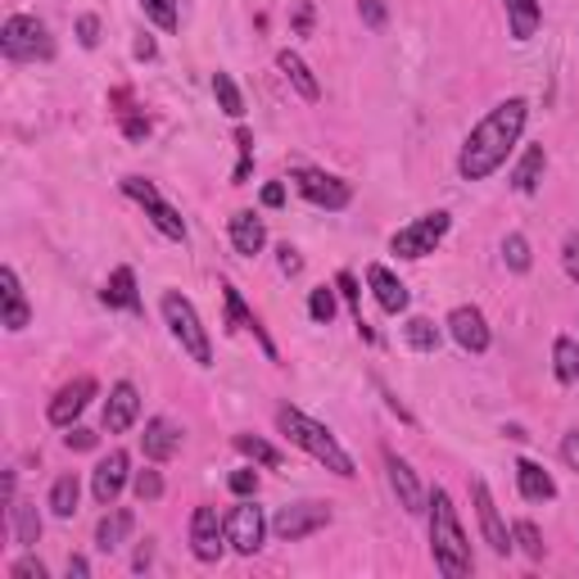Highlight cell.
Segmentation results:
<instances>
[{"instance_id": "1", "label": "cell", "mask_w": 579, "mask_h": 579, "mask_svg": "<svg viewBox=\"0 0 579 579\" xmlns=\"http://www.w3.org/2000/svg\"><path fill=\"white\" fill-rule=\"evenodd\" d=\"M525 122H529V105H525L521 96L493 105V109L476 122V128H471V136L462 141L458 177H462V182H484V177L499 173L503 163H507V154L521 145Z\"/></svg>"}, {"instance_id": "2", "label": "cell", "mask_w": 579, "mask_h": 579, "mask_svg": "<svg viewBox=\"0 0 579 579\" xmlns=\"http://www.w3.org/2000/svg\"><path fill=\"white\" fill-rule=\"evenodd\" d=\"M426 512H430V557H435L439 575L467 579V575L476 570V557H471L467 529H462V521H458V507H452L448 489H435V493H430Z\"/></svg>"}, {"instance_id": "3", "label": "cell", "mask_w": 579, "mask_h": 579, "mask_svg": "<svg viewBox=\"0 0 579 579\" xmlns=\"http://www.w3.org/2000/svg\"><path fill=\"white\" fill-rule=\"evenodd\" d=\"M276 430H281L290 444H295V448H304L313 462H321L326 471H336L340 480H353V476H358V467H353V458L345 452V444H340L336 435H330L321 422H313L308 412L290 407V403L276 407Z\"/></svg>"}, {"instance_id": "4", "label": "cell", "mask_w": 579, "mask_h": 579, "mask_svg": "<svg viewBox=\"0 0 579 579\" xmlns=\"http://www.w3.org/2000/svg\"><path fill=\"white\" fill-rule=\"evenodd\" d=\"M159 308H163V321H168V330H173V340L190 353V362L195 367H214V340H209V330H204L195 304L182 295V290H168Z\"/></svg>"}, {"instance_id": "5", "label": "cell", "mask_w": 579, "mask_h": 579, "mask_svg": "<svg viewBox=\"0 0 579 579\" xmlns=\"http://www.w3.org/2000/svg\"><path fill=\"white\" fill-rule=\"evenodd\" d=\"M0 51L14 64H36V59H55V36L36 14H10L0 28Z\"/></svg>"}, {"instance_id": "6", "label": "cell", "mask_w": 579, "mask_h": 579, "mask_svg": "<svg viewBox=\"0 0 579 579\" xmlns=\"http://www.w3.org/2000/svg\"><path fill=\"white\" fill-rule=\"evenodd\" d=\"M448 227H452V218H448L444 209L422 214V218H412L407 227H398V231L390 236V250H394L398 259H426V254L439 250V240L448 236Z\"/></svg>"}, {"instance_id": "7", "label": "cell", "mask_w": 579, "mask_h": 579, "mask_svg": "<svg viewBox=\"0 0 579 579\" xmlns=\"http://www.w3.org/2000/svg\"><path fill=\"white\" fill-rule=\"evenodd\" d=\"M267 529H272V521L263 516V507H259L254 499H240V503L227 512V544H231V553H240V557H254V553L263 548V539H267Z\"/></svg>"}, {"instance_id": "8", "label": "cell", "mask_w": 579, "mask_h": 579, "mask_svg": "<svg viewBox=\"0 0 579 579\" xmlns=\"http://www.w3.org/2000/svg\"><path fill=\"white\" fill-rule=\"evenodd\" d=\"M290 182H295V190L308 204H317V209H326V214L349 209V199H353V186L345 177L321 173V168H295V173H290Z\"/></svg>"}, {"instance_id": "9", "label": "cell", "mask_w": 579, "mask_h": 579, "mask_svg": "<svg viewBox=\"0 0 579 579\" xmlns=\"http://www.w3.org/2000/svg\"><path fill=\"white\" fill-rule=\"evenodd\" d=\"M330 525V503H313V499H304V503H285L276 516H272V534L281 544H299V539H308V534H317V529H326Z\"/></svg>"}, {"instance_id": "10", "label": "cell", "mask_w": 579, "mask_h": 579, "mask_svg": "<svg viewBox=\"0 0 579 579\" xmlns=\"http://www.w3.org/2000/svg\"><path fill=\"white\" fill-rule=\"evenodd\" d=\"M122 190H128V195L141 204L145 218H150L163 236H168V240H186V222H182V214L173 209L168 199L159 195V186H154V182H145V177H122Z\"/></svg>"}, {"instance_id": "11", "label": "cell", "mask_w": 579, "mask_h": 579, "mask_svg": "<svg viewBox=\"0 0 579 579\" xmlns=\"http://www.w3.org/2000/svg\"><path fill=\"white\" fill-rule=\"evenodd\" d=\"M227 548H231L227 544V521H218V507H195L190 512V553H195V561L214 566V561H222Z\"/></svg>"}, {"instance_id": "12", "label": "cell", "mask_w": 579, "mask_h": 579, "mask_svg": "<svg viewBox=\"0 0 579 579\" xmlns=\"http://www.w3.org/2000/svg\"><path fill=\"white\" fill-rule=\"evenodd\" d=\"M132 484V458L122 448H109L105 458L96 462V471H91V499L100 503V507H113L118 503V493Z\"/></svg>"}, {"instance_id": "13", "label": "cell", "mask_w": 579, "mask_h": 579, "mask_svg": "<svg viewBox=\"0 0 579 579\" xmlns=\"http://www.w3.org/2000/svg\"><path fill=\"white\" fill-rule=\"evenodd\" d=\"M471 499H476V516H480L484 544L499 557H507L516 548V539H512V529H507V521H503V512H499V503H493V493H489L484 480H471Z\"/></svg>"}, {"instance_id": "14", "label": "cell", "mask_w": 579, "mask_h": 579, "mask_svg": "<svg viewBox=\"0 0 579 579\" xmlns=\"http://www.w3.org/2000/svg\"><path fill=\"white\" fill-rule=\"evenodd\" d=\"M448 336L458 340L462 353H489V345H493V330L476 304H458L448 313Z\"/></svg>"}, {"instance_id": "15", "label": "cell", "mask_w": 579, "mask_h": 579, "mask_svg": "<svg viewBox=\"0 0 579 579\" xmlns=\"http://www.w3.org/2000/svg\"><path fill=\"white\" fill-rule=\"evenodd\" d=\"M385 476H390V489H394L398 507H403L407 516H422V512H426V489H422L417 471H412L394 448H385Z\"/></svg>"}, {"instance_id": "16", "label": "cell", "mask_w": 579, "mask_h": 579, "mask_svg": "<svg viewBox=\"0 0 579 579\" xmlns=\"http://www.w3.org/2000/svg\"><path fill=\"white\" fill-rule=\"evenodd\" d=\"M96 398V376H77V381H68L55 398H51V407H46V417H51V426H59V430H68L81 412H87V403Z\"/></svg>"}, {"instance_id": "17", "label": "cell", "mask_w": 579, "mask_h": 579, "mask_svg": "<svg viewBox=\"0 0 579 579\" xmlns=\"http://www.w3.org/2000/svg\"><path fill=\"white\" fill-rule=\"evenodd\" d=\"M136 417H141V394H136V385H132V381H118V385L109 390V398H105V430H109V435H128V430L136 426Z\"/></svg>"}, {"instance_id": "18", "label": "cell", "mask_w": 579, "mask_h": 579, "mask_svg": "<svg viewBox=\"0 0 579 579\" xmlns=\"http://www.w3.org/2000/svg\"><path fill=\"white\" fill-rule=\"evenodd\" d=\"M0 321H6V330H28L32 321V308H28V295H23V285H19V272L14 267H0Z\"/></svg>"}, {"instance_id": "19", "label": "cell", "mask_w": 579, "mask_h": 579, "mask_svg": "<svg viewBox=\"0 0 579 579\" xmlns=\"http://www.w3.org/2000/svg\"><path fill=\"white\" fill-rule=\"evenodd\" d=\"M177 448H182V430L168 422V417H150L145 422V435H141V452H145V462H173L177 458Z\"/></svg>"}, {"instance_id": "20", "label": "cell", "mask_w": 579, "mask_h": 579, "mask_svg": "<svg viewBox=\"0 0 579 579\" xmlns=\"http://www.w3.org/2000/svg\"><path fill=\"white\" fill-rule=\"evenodd\" d=\"M227 236H231V250H236L240 259H254V254H263V244H267V227H263V218H259V214H250V209L231 214V222H227Z\"/></svg>"}, {"instance_id": "21", "label": "cell", "mask_w": 579, "mask_h": 579, "mask_svg": "<svg viewBox=\"0 0 579 579\" xmlns=\"http://www.w3.org/2000/svg\"><path fill=\"white\" fill-rule=\"evenodd\" d=\"M367 285H371V295H376V304L385 308V313H407V304H412V295H407V285L385 267V263H371L367 267Z\"/></svg>"}, {"instance_id": "22", "label": "cell", "mask_w": 579, "mask_h": 579, "mask_svg": "<svg viewBox=\"0 0 579 579\" xmlns=\"http://www.w3.org/2000/svg\"><path fill=\"white\" fill-rule=\"evenodd\" d=\"M512 471H516V489H521V499H525V503H553V499H557V480H553L539 462L521 458Z\"/></svg>"}, {"instance_id": "23", "label": "cell", "mask_w": 579, "mask_h": 579, "mask_svg": "<svg viewBox=\"0 0 579 579\" xmlns=\"http://www.w3.org/2000/svg\"><path fill=\"white\" fill-rule=\"evenodd\" d=\"M136 529V512L132 507H109L96 525V548L100 553H118L122 544H128V534Z\"/></svg>"}, {"instance_id": "24", "label": "cell", "mask_w": 579, "mask_h": 579, "mask_svg": "<svg viewBox=\"0 0 579 579\" xmlns=\"http://www.w3.org/2000/svg\"><path fill=\"white\" fill-rule=\"evenodd\" d=\"M507 10V28H512V41H534L544 28V0H503Z\"/></svg>"}, {"instance_id": "25", "label": "cell", "mask_w": 579, "mask_h": 579, "mask_svg": "<svg viewBox=\"0 0 579 579\" xmlns=\"http://www.w3.org/2000/svg\"><path fill=\"white\" fill-rule=\"evenodd\" d=\"M544 173H548V150L544 145H525L521 163L512 168V186L521 195H534V190H539V182H544Z\"/></svg>"}, {"instance_id": "26", "label": "cell", "mask_w": 579, "mask_h": 579, "mask_svg": "<svg viewBox=\"0 0 579 579\" xmlns=\"http://www.w3.org/2000/svg\"><path fill=\"white\" fill-rule=\"evenodd\" d=\"M109 308H128V313H141V295H136V272L132 267H113L109 281H105V295H100Z\"/></svg>"}, {"instance_id": "27", "label": "cell", "mask_w": 579, "mask_h": 579, "mask_svg": "<svg viewBox=\"0 0 579 579\" xmlns=\"http://www.w3.org/2000/svg\"><path fill=\"white\" fill-rule=\"evenodd\" d=\"M276 68L285 73V81H290V87H295L304 100H321V81H317V73H313L295 51H281V55H276Z\"/></svg>"}, {"instance_id": "28", "label": "cell", "mask_w": 579, "mask_h": 579, "mask_svg": "<svg viewBox=\"0 0 579 579\" xmlns=\"http://www.w3.org/2000/svg\"><path fill=\"white\" fill-rule=\"evenodd\" d=\"M553 376L561 385H579V340L575 336H557L553 340Z\"/></svg>"}, {"instance_id": "29", "label": "cell", "mask_w": 579, "mask_h": 579, "mask_svg": "<svg viewBox=\"0 0 579 579\" xmlns=\"http://www.w3.org/2000/svg\"><path fill=\"white\" fill-rule=\"evenodd\" d=\"M10 516H14V544L19 548H36L41 544V512H36V503H14Z\"/></svg>"}, {"instance_id": "30", "label": "cell", "mask_w": 579, "mask_h": 579, "mask_svg": "<svg viewBox=\"0 0 579 579\" xmlns=\"http://www.w3.org/2000/svg\"><path fill=\"white\" fill-rule=\"evenodd\" d=\"M403 345L417 353H435L439 349V326L430 317H407L403 321Z\"/></svg>"}, {"instance_id": "31", "label": "cell", "mask_w": 579, "mask_h": 579, "mask_svg": "<svg viewBox=\"0 0 579 579\" xmlns=\"http://www.w3.org/2000/svg\"><path fill=\"white\" fill-rule=\"evenodd\" d=\"M77 499H81V480L68 471V476H59L55 484H51V516H59V521H68L73 512H77Z\"/></svg>"}, {"instance_id": "32", "label": "cell", "mask_w": 579, "mask_h": 579, "mask_svg": "<svg viewBox=\"0 0 579 579\" xmlns=\"http://www.w3.org/2000/svg\"><path fill=\"white\" fill-rule=\"evenodd\" d=\"M236 452L240 458H250L254 467H281V448L259 439V435H236Z\"/></svg>"}, {"instance_id": "33", "label": "cell", "mask_w": 579, "mask_h": 579, "mask_svg": "<svg viewBox=\"0 0 579 579\" xmlns=\"http://www.w3.org/2000/svg\"><path fill=\"white\" fill-rule=\"evenodd\" d=\"M336 290H340V299H345V304H349V313H353L358 336H362V340H371V326L362 321V290H358L353 272H340V276H336Z\"/></svg>"}, {"instance_id": "34", "label": "cell", "mask_w": 579, "mask_h": 579, "mask_svg": "<svg viewBox=\"0 0 579 579\" xmlns=\"http://www.w3.org/2000/svg\"><path fill=\"white\" fill-rule=\"evenodd\" d=\"M512 539H516V548H521L529 561H544V557H548V544H544V534H539V525H534V521H516V525H512Z\"/></svg>"}, {"instance_id": "35", "label": "cell", "mask_w": 579, "mask_h": 579, "mask_svg": "<svg viewBox=\"0 0 579 579\" xmlns=\"http://www.w3.org/2000/svg\"><path fill=\"white\" fill-rule=\"evenodd\" d=\"M222 299H227V336H236V330H254L259 317L244 308V299H240L236 285H222Z\"/></svg>"}, {"instance_id": "36", "label": "cell", "mask_w": 579, "mask_h": 579, "mask_svg": "<svg viewBox=\"0 0 579 579\" xmlns=\"http://www.w3.org/2000/svg\"><path fill=\"white\" fill-rule=\"evenodd\" d=\"M214 96H218V109H222L227 118H240V113H244V96H240V87H236L231 73H214Z\"/></svg>"}, {"instance_id": "37", "label": "cell", "mask_w": 579, "mask_h": 579, "mask_svg": "<svg viewBox=\"0 0 579 579\" xmlns=\"http://www.w3.org/2000/svg\"><path fill=\"white\" fill-rule=\"evenodd\" d=\"M336 308H340V290L317 285L313 295H308V317H313L317 326H330V321H336Z\"/></svg>"}, {"instance_id": "38", "label": "cell", "mask_w": 579, "mask_h": 579, "mask_svg": "<svg viewBox=\"0 0 579 579\" xmlns=\"http://www.w3.org/2000/svg\"><path fill=\"white\" fill-rule=\"evenodd\" d=\"M503 263H507L512 272H529V267H534L529 240H525L521 231H507V236H503Z\"/></svg>"}, {"instance_id": "39", "label": "cell", "mask_w": 579, "mask_h": 579, "mask_svg": "<svg viewBox=\"0 0 579 579\" xmlns=\"http://www.w3.org/2000/svg\"><path fill=\"white\" fill-rule=\"evenodd\" d=\"M141 10L150 23H159L163 32H177V0H141Z\"/></svg>"}, {"instance_id": "40", "label": "cell", "mask_w": 579, "mask_h": 579, "mask_svg": "<svg viewBox=\"0 0 579 579\" xmlns=\"http://www.w3.org/2000/svg\"><path fill=\"white\" fill-rule=\"evenodd\" d=\"M132 489H136V499H141V503H159V499H163V476H159L154 467L132 471Z\"/></svg>"}, {"instance_id": "41", "label": "cell", "mask_w": 579, "mask_h": 579, "mask_svg": "<svg viewBox=\"0 0 579 579\" xmlns=\"http://www.w3.org/2000/svg\"><path fill=\"white\" fill-rule=\"evenodd\" d=\"M358 19L371 28V32H381L390 23V6L385 0H358Z\"/></svg>"}, {"instance_id": "42", "label": "cell", "mask_w": 579, "mask_h": 579, "mask_svg": "<svg viewBox=\"0 0 579 579\" xmlns=\"http://www.w3.org/2000/svg\"><path fill=\"white\" fill-rule=\"evenodd\" d=\"M561 267H566V276L579 285V227L566 231V240H561Z\"/></svg>"}, {"instance_id": "43", "label": "cell", "mask_w": 579, "mask_h": 579, "mask_svg": "<svg viewBox=\"0 0 579 579\" xmlns=\"http://www.w3.org/2000/svg\"><path fill=\"white\" fill-rule=\"evenodd\" d=\"M231 493H236V499H254V493H259V471L254 467H240V471H231Z\"/></svg>"}, {"instance_id": "44", "label": "cell", "mask_w": 579, "mask_h": 579, "mask_svg": "<svg viewBox=\"0 0 579 579\" xmlns=\"http://www.w3.org/2000/svg\"><path fill=\"white\" fill-rule=\"evenodd\" d=\"M10 579H51V570H46V561H41V557H19L14 566H10Z\"/></svg>"}, {"instance_id": "45", "label": "cell", "mask_w": 579, "mask_h": 579, "mask_svg": "<svg viewBox=\"0 0 579 579\" xmlns=\"http://www.w3.org/2000/svg\"><path fill=\"white\" fill-rule=\"evenodd\" d=\"M77 46L81 51H96L100 46V19L96 14H81L77 19Z\"/></svg>"}, {"instance_id": "46", "label": "cell", "mask_w": 579, "mask_h": 579, "mask_svg": "<svg viewBox=\"0 0 579 579\" xmlns=\"http://www.w3.org/2000/svg\"><path fill=\"white\" fill-rule=\"evenodd\" d=\"M64 444H68L73 452H91V448L100 444V435H96V430H81V426H68V435H64Z\"/></svg>"}, {"instance_id": "47", "label": "cell", "mask_w": 579, "mask_h": 579, "mask_svg": "<svg viewBox=\"0 0 579 579\" xmlns=\"http://www.w3.org/2000/svg\"><path fill=\"white\" fill-rule=\"evenodd\" d=\"M276 263H281L285 276H299V272H304V259H299L295 244H281V250H276Z\"/></svg>"}, {"instance_id": "48", "label": "cell", "mask_w": 579, "mask_h": 579, "mask_svg": "<svg viewBox=\"0 0 579 579\" xmlns=\"http://www.w3.org/2000/svg\"><path fill=\"white\" fill-rule=\"evenodd\" d=\"M561 462H566L570 471H579V430H566V435H561Z\"/></svg>"}, {"instance_id": "49", "label": "cell", "mask_w": 579, "mask_h": 579, "mask_svg": "<svg viewBox=\"0 0 579 579\" xmlns=\"http://www.w3.org/2000/svg\"><path fill=\"white\" fill-rule=\"evenodd\" d=\"M150 566H154V539H145V544L132 553V570H136V575H145Z\"/></svg>"}, {"instance_id": "50", "label": "cell", "mask_w": 579, "mask_h": 579, "mask_svg": "<svg viewBox=\"0 0 579 579\" xmlns=\"http://www.w3.org/2000/svg\"><path fill=\"white\" fill-rule=\"evenodd\" d=\"M295 32H299V36L313 32V6H308V0H299V6H295Z\"/></svg>"}, {"instance_id": "51", "label": "cell", "mask_w": 579, "mask_h": 579, "mask_svg": "<svg viewBox=\"0 0 579 579\" xmlns=\"http://www.w3.org/2000/svg\"><path fill=\"white\" fill-rule=\"evenodd\" d=\"M263 204H267V209H281V204H285V186H281V182L263 186Z\"/></svg>"}, {"instance_id": "52", "label": "cell", "mask_w": 579, "mask_h": 579, "mask_svg": "<svg viewBox=\"0 0 579 579\" xmlns=\"http://www.w3.org/2000/svg\"><path fill=\"white\" fill-rule=\"evenodd\" d=\"M122 132H128L132 141H141V136H150V122L145 118H128V122H122Z\"/></svg>"}, {"instance_id": "53", "label": "cell", "mask_w": 579, "mask_h": 579, "mask_svg": "<svg viewBox=\"0 0 579 579\" xmlns=\"http://www.w3.org/2000/svg\"><path fill=\"white\" fill-rule=\"evenodd\" d=\"M73 575H77V579H91V561H87V557H68V579H73Z\"/></svg>"}, {"instance_id": "54", "label": "cell", "mask_w": 579, "mask_h": 579, "mask_svg": "<svg viewBox=\"0 0 579 579\" xmlns=\"http://www.w3.org/2000/svg\"><path fill=\"white\" fill-rule=\"evenodd\" d=\"M132 55H136V59H154V55H159V46H154V36H141L136 46H132Z\"/></svg>"}, {"instance_id": "55", "label": "cell", "mask_w": 579, "mask_h": 579, "mask_svg": "<svg viewBox=\"0 0 579 579\" xmlns=\"http://www.w3.org/2000/svg\"><path fill=\"white\" fill-rule=\"evenodd\" d=\"M503 435H507V439H516V444H525V439H529V435H525V426H503Z\"/></svg>"}]
</instances>
